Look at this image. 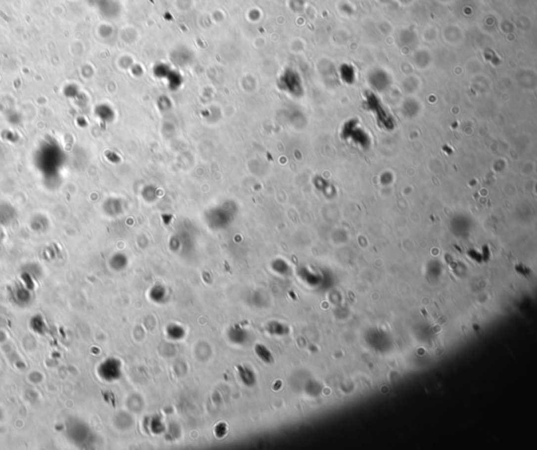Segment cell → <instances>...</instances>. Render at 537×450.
Segmentation results:
<instances>
[{"label":"cell","instance_id":"cell-1","mask_svg":"<svg viewBox=\"0 0 537 450\" xmlns=\"http://www.w3.org/2000/svg\"><path fill=\"white\" fill-rule=\"evenodd\" d=\"M90 428L83 424L81 421L74 420L68 421L65 427L66 439L78 447H86L89 442Z\"/></svg>","mask_w":537,"mask_h":450},{"label":"cell","instance_id":"cell-2","mask_svg":"<svg viewBox=\"0 0 537 450\" xmlns=\"http://www.w3.org/2000/svg\"><path fill=\"white\" fill-rule=\"evenodd\" d=\"M11 300L13 301V304H15L16 306H18L20 308H27L29 307L32 301H33V295H32V290L29 289L28 287H17L16 289H14V291L12 292V295H11Z\"/></svg>","mask_w":537,"mask_h":450},{"label":"cell","instance_id":"cell-3","mask_svg":"<svg viewBox=\"0 0 537 450\" xmlns=\"http://www.w3.org/2000/svg\"><path fill=\"white\" fill-rule=\"evenodd\" d=\"M30 325L34 332H36L40 335H45L46 332V325H45V320H43V318L39 315L35 316L31 319Z\"/></svg>","mask_w":537,"mask_h":450}]
</instances>
